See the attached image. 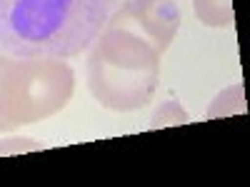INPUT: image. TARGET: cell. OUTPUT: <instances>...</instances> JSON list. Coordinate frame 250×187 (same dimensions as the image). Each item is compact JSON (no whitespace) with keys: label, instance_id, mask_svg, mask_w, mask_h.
I'll list each match as a JSON object with an SVG mask.
<instances>
[{"label":"cell","instance_id":"6da1fadb","mask_svg":"<svg viewBox=\"0 0 250 187\" xmlns=\"http://www.w3.org/2000/svg\"><path fill=\"white\" fill-rule=\"evenodd\" d=\"M120 0H0V53L68 60L88 50Z\"/></svg>","mask_w":250,"mask_h":187},{"label":"cell","instance_id":"7a4b0ae2","mask_svg":"<svg viewBox=\"0 0 250 187\" xmlns=\"http://www.w3.org/2000/svg\"><path fill=\"white\" fill-rule=\"evenodd\" d=\"M163 53L130 28L105 23L90 43L88 88L105 110L133 112L155 97Z\"/></svg>","mask_w":250,"mask_h":187},{"label":"cell","instance_id":"3957f363","mask_svg":"<svg viewBox=\"0 0 250 187\" xmlns=\"http://www.w3.org/2000/svg\"><path fill=\"white\" fill-rule=\"evenodd\" d=\"M73 90L75 73L65 60L0 53V132L58 115Z\"/></svg>","mask_w":250,"mask_h":187},{"label":"cell","instance_id":"277c9868","mask_svg":"<svg viewBox=\"0 0 250 187\" xmlns=\"http://www.w3.org/2000/svg\"><path fill=\"white\" fill-rule=\"evenodd\" d=\"M108 23L135 30L165 53L180 28V8L175 0H128L125 5L115 8Z\"/></svg>","mask_w":250,"mask_h":187},{"label":"cell","instance_id":"5b68a950","mask_svg":"<svg viewBox=\"0 0 250 187\" xmlns=\"http://www.w3.org/2000/svg\"><path fill=\"white\" fill-rule=\"evenodd\" d=\"M195 18L208 28L233 25V0H193Z\"/></svg>","mask_w":250,"mask_h":187}]
</instances>
